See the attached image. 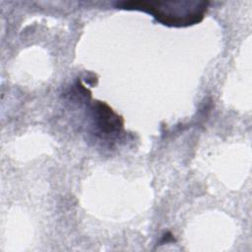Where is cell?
I'll list each match as a JSON object with an SVG mask.
<instances>
[{
  "mask_svg": "<svg viewBox=\"0 0 252 252\" xmlns=\"http://www.w3.org/2000/svg\"><path fill=\"white\" fill-rule=\"evenodd\" d=\"M207 2L178 1V2H122L123 9L141 10L151 14L158 22L169 27H188L199 23L207 11Z\"/></svg>",
  "mask_w": 252,
  "mask_h": 252,
  "instance_id": "cell-1",
  "label": "cell"
}]
</instances>
